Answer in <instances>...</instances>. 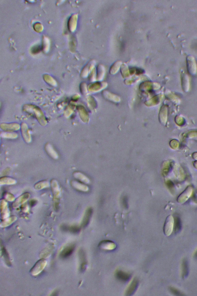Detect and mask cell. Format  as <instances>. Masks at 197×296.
Returning a JSON list of instances; mask_svg holds the SVG:
<instances>
[{
    "label": "cell",
    "instance_id": "6da1fadb",
    "mask_svg": "<svg viewBox=\"0 0 197 296\" xmlns=\"http://www.w3.org/2000/svg\"><path fill=\"white\" fill-rule=\"evenodd\" d=\"M174 226V219L172 216H168L166 218L164 226V233L166 236H168L172 233Z\"/></svg>",
    "mask_w": 197,
    "mask_h": 296
},
{
    "label": "cell",
    "instance_id": "7a4b0ae2",
    "mask_svg": "<svg viewBox=\"0 0 197 296\" xmlns=\"http://www.w3.org/2000/svg\"><path fill=\"white\" fill-rule=\"evenodd\" d=\"M193 192V188L192 186H189L180 194L177 198V201L178 203L183 204L184 203L190 198Z\"/></svg>",
    "mask_w": 197,
    "mask_h": 296
},
{
    "label": "cell",
    "instance_id": "3957f363",
    "mask_svg": "<svg viewBox=\"0 0 197 296\" xmlns=\"http://www.w3.org/2000/svg\"><path fill=\"white\" fill-rule=\"evenodd\" d=\"M138 285V279H133L126 290L125 295L129 296L134 294L137 290Z\"/></svg>",
    "mask_w": 197,
    "mask_h": 296
},
{
    "label": "cell",
    "instance_id": "277c9868",
    "mask_svg": "<svg viewBox=\"0 0 197 296\" xmlns=\"http://www.w3.org/2000/svg\"><path fill=\"white\" fill-rule=\"evenodd\" d=\"M99 246L102 249L106 250H112L116 248V245L112 241L104 240L100 242Z\"/></svg>",
    "mask_w": 197,
    "mask_h": 296
},
{
    "label": "cell",
    "instance_id": "5b68a950",
    "mask_svg": "<svg viewBox=\"0 0 197 296\" xmlns=\"http://www.w3.org/2000/svg\"><path fill=\"white\" fill-rule=\"evenodd\" d=\"M115 276L117 279L124 282L128 281L131 276L130 274L120 270H117L115 272Z\"/></svg>",
    "mask_w": 197,
    "mask_h": 296
},
{
    "label": "cell",
    "instance_id": "8992f818",
    "mask_svg": "<svg viewBox=\"0 0 197 296\" xmlns=\"http://www.w3.org/2000/svg\"><path fill=\"white\" fill-rule=\"evenodd\" d=\"M30 197V194L29 193L23 194L16 200L15 202L14 203V206H18V205L24 203L29 199Z\"/></svg>",
    "mask_w": 197,
    "mask_h": 296
},
{
    "label": "cell",
    "instance_id": "52a82bcc",
    "mask_svg": "<svg viewBox=\"0 0 197 296\" xmlns=\"http://www.w3.org/2000/svg\"><path fill=\"white\" fill-rule=\"evenodd\" d=\"M51 186L55 198H58L60 196V192L57 182L56 180H52Z\"/></svg>",
    "mask_w": 197,
    "mask_h": 296
},
{
    "label": "cell",
    "instance_id": "ba28073f",
    "mask_svg": "<svg viewBox=\"0 0 197 296\" xmlns=\"http://www.w3.org/2000/svg\"><path fill=\"white\" fill-rule=\"evenodd\" d=\"M92 214V210L91 209H89L87 210L85 213V215L84 216V218L82 223V227H86L89 223L90 218H91Z\"/></svg>",
    "mask_w": 197,
    "mask_h": 296
},
{
    "label": "cell",
    "instance_id": "9c48e42d",
    "mask_svg": "<svg viewBox=\"0 0 197 296\" xmlns=\"http://www.w3.org/2000/svg\"><path fill=\"white\" fill-rule=\"evenodd\" d=\"M74 245H71L67 247L61 253V256L63 257H67L70 256L73 253L75 249Z\"/></svg>",
    "mask_w": 197,
    "mask_h": 296
},
{
    "label": "cell",
    "instance_id": "30bf717a",
    "mask_svg": "<svg viewBox=\"0 0 197 296\" xmlns=\"http://www.w3.org/2000/svg\"><path fill=\"white\" fill-rule=\"evenodd\" d=\"M71 184L72 186L75 188L78 189V190L83 191H86L88 189V188L84 185L78 183V182L73 180L71 182Z\"/></svg>",
    "mask_w": 197,
    "mask_h": 296
},
{
    "label": "cell",
    "instance_id": "8fae6325",
    "mask_svg": "<svg viewBox=\"0 0 197 296\" xmlns=\"http://www.w3.org/2000/svg\"><path fill=\"white\" fill-rule=\"evenodd\" d=\"M16 180L14 179L8 177H4L1 179L0 183L1 185H11L15 184Z\"/></svg>",
    "mask_w": 197,
    "mask_h": 296
},
{
    "label": "cell",
    "instance_id": "7c38bea8",
    "mask_svg": "<svg viewBox=\"0 0 197 296\" xmlns=\"http://www.w3.org/2000/svg\"><path fill=\"white\" fill-rule=\"evenodd\" d=\"M49 183L47 181H42L38 182L35 185V187L37 190H41L49 186Z\"/></svg>",
    "mask_w": 197,
    "mask_h": 296
},
{
    "label": "cell",
    "instance_id": "4fadbf2b",
    "mask_svg": "<svg viewBox=\"0 0 197 296\" xmlns=\"http://www.w3.org/2000/svg\"><path fill=\"white\" fill-rule=\"evenodd\" d=\"M182 275L184 278H185L187 277L188 274V267L187 262L186 260H184L182 263Z\"/></svg>",
    "mask_w": 197,
    "mask_h": 296
},
{
    "label": "cell",
    "instance_id": "5bb4252c",
    "mask_svg": "<svg viewBox=\"0 0 197 296\" xmlns=\"http://www.w3.org/2000/svg\"><path fill=\"white\" fill-rule=\"evenodd\" d=\"M74 176L75 178L81 180L84 183H87L88 182V179L81 172H75L74 173Z\"/></svg>",
    "mask_w": 197,
    "mask_h": 296
},
{
    "label": "cell",
    "instance_id": "9a60e30c",
    "mask_svg": "<svg viewBox=\"0 0 197 296\" xmlns=\"http://www.w3.org/2000/svg\"><path fill=\"white\" fill-rule=\"evenodd\" d=\"M5 198L6 200L8 201H13L15 200L14 196L12 194L10 193H7L5 196Z\"/></svg>",
    "mask_w": 197,
    "mask_h": 296
},
{
    "label": "cell",
    "instance_id": "2e32d148",
    "mask_svg": "<svg viewBox=\"0 0 197 296\" xmlns=\"http://www.w3.org/2000/svg\"><path fill=\"white\" fill-rule=\"evenodd\" d=\"M80 230V228L77 226H72L70 228L71 231L73 233H78V232Z\"/></svg>",
    "mask_w": 197,
    "mask_h": 296
},
{
    "label": "cell",
    "instance_id": "e0dca14e",
    "mask_svg": "<svg viewBox=\"0 0 197 296\" xmlns=\"http://www.w3.org/2000/svg\"><path fill=\"white\" fill-rule=\"evenodd\" d=\"M195 257H197V251L196 253H195Z\"/></svg>",
    "mask_w": 197,
    "mask_h": 296
},
{
    "label": "cell",
    "instance_id": "ac0fdd59",
    "mask_svg": "<svg viewBox=\"0 0 197 296\" xmlns=\"http://www.w3.org/2000/svg\"></svg>",
    "mask_w": 197,
    "mask_h": 296
}]
</instances>
